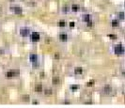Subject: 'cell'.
<instances>
[{"instance_id": "cell-1", "label": "cell", "mask_w": 125, "mask_h": 108, "mask_svg": "<svg viewBox=\"0 0 125 108\" xmlns=\"http://www.w3.org/2000/svg\"><path fill=\"white\" fill-rule=\"evenodd\" d=\"M28 60L30 62V64L32 65L33 69H38L39 65H40V57L39 55L36 53H31L28 56Z\"/></svg>"}, {"instance_id": "cell-2", "label": "cell", "mask_w": 125, "mask_h": 108, "mask_svg": "<svg viewBox=\"0 0 125 108\" xmlns=\"http://www.w3.org/2000/svg\"><path fill=\"white\" fill-rule=\"evenodd\" d=\"M31 33V29L28 26H20L18 29V34L23 39H27Z\"/></svg>"}, {"instance_id": "cell-3", "label": "cell", "mask_w": 125, "mask_h": 108, "mask_svg": "<svg viewBox=\"0 0 125 108\" xmlns=\"http://www.w3.org/2000/svg\"><path fill=\"white\" fill-rule=\"evenodd\" d=\"M113 52L116 56L118 57H122L124 55V52H125V49L123 44L120 42V43H118V44H115L114 47H113Z\"/></svg>"}, {"instance_id": "cell-4", "label": "cell", "mask_w": 125, "mask_h": 108, "mask_svg": "<svg viewBox=\"0 0 125 108\" xmlns=\"http://www.w3.org/2000/svg\"><path fill=\"white\" fill-rule=\"evenodd\" d=\"M28 39H29V41H31L32 43H38L41 41V39H42V35L38 31H33V32L31 31Z\"/></svg>"}, {"instance_id": "cell-5", "label": "cell", "mask_w": 125, "mask_h": 108, "mask_svg": "<svg viewBox=\"0 0 125 108\" xmlns=\"http://www.w3.org/2000/svg\"><path fill=\"white\" fill-rule=\"evenodd\" d=\"M114 87L112 85L110 84H105L103 87H102V93L105 96H112L114 94Z\"/></svg>"}, {"instance_id": "cell-6", "label": "cell", "mask_w": 125, "mask_h": 108, "mask_svg": "<svg viewBox=\"0 0 125 108\" xmlns=\"http://www.w3.org/2000/svg\"><path fill=\"white\" fill-rule=\"evenodd\" d=\"M10 12H12L15 15H23L24 13V9L23 7L19 6V5H12L10 7Z\"/></svg>"}, {"instance_id": "cell-7", "label": "cell", "mask_w": 125, "mask_h": 108, "mask_svg": "<svg viewBox=\"0 0 125 108\" xmlns=\"http://www.w3.org/2000/svg\"><path fill=\"white\" fill-rule=\"evenodd\" d=\"M57 38H58V41H59L60 42L66 43V42H68L70 36H69V34H68L67 31H60V32L58 33Z\"/></svg>"}, {"instance_id": "cell-8", "label": "cell", "mask_w": 125, "mask_h": 108, "mask_svg": "<svg viewBox=\"0 0 125 108\" xmlns=\"http://www.w3.org/2000/svg\"><path fill=\"white\" fill-rule=\"evenodd\" d=\"M19 74V71H17V70H8L6 72H5V77L7 78V79H12V78L16 77L17 75Z\"/></svg>"}, {"instance_id": "cell-9", "label": "cell", "mask_w": 125, "mask_h": 108, "mask_svg": "<svg viewBox=\"0 0 125 108\" xmlns=\"http://www.w3.org/2000/svg\"><path fill=\"white\" fill-rule=\"evenodd\" d=\"M80 19H81V22L84 23V24H87L89 21H90L92 19V15L89 12H84L82 13L81 16H80Z\"/></svg>"}, {"instance_id": "cell-10", "label": "cell", "mask_w": 125, "mask_h": 108, "mask_svg": "<svg viewBox=\"0 0 125 108\" xmlns=\"http://www.w3.org/2000/svg\"><path fill=\"white\" fill-rule=\"evenodd\" d=\"M73 72V75H74V76H77V77L82 76V75L84 74V68H83V67H80V66L74 67Z\"/></svg>"}, {"instance_id": "cell-11", "label": "cell", "mask_w": 125, "mask_h": 108, "mask_svg": "<svg viewBox=\"0 0 125 108\" xmlns=\"http://www.w3.org/2000/svg\"><path fill=\"white\" fill-rule=\"evenodd\" d=\"M80 10H81V6L79 4L73 3L70 6V12L72 13H78Z\"/></svg>"}, {"instance_id": "cell-12", "label": "cell", "mask_w": 125, "mask_h": 108, "mask_svg": "<svg viewBox=\"0 0 125 108\" xmlns=\"http://www.w3.org/2000/svg\"><path fill=\"white\" fill-rule=\"evenodd\" d=\"M43 88H44V87H43V85L42 83H37L35 85V87H34V91L36 93H42Z\"/></svg>"}, {"instance_id": "cell-13", "label": "cell", "mask_w": 125, "mask_h": 108, "mask_svg": "<svg viewBox=\"0 0 125 108\" xmlns=\"http://www.w3.org/2000/svg\"><path fill=\"white\" fill-rule=\"evenodd\" d=\"M111 26L113 27V28H118V27H120V24H121V22L120 21V20H118L117 18H114V19H112L111 20Z\"/></svg>"}, {"instance_id": "cell-14", "label": "cell", "mask_w": 125, "mask_h": 108, "mask_svg": "<svg viewBox=\"0 0 125 108\" xmlns=\"http://www.w3.org/2000/svg\"><path fill=\"white\" fill-rule=\"evenodd\" d=\"M116 18L118 19V20H120L121 23L124 21V11L121 10H119L118 12H117V15H116Z\"/></svg>"}, {"instance_id": "cell-15", "label": "cell", "mask_w": 125, "mask_h": 108, "mask_svg": "<svg viewBox=\"0 0 125 108\" xmlns=\"http://www.w3.org/2000/svg\"><path fill=\"white\" fill-rule=\"evenodd\" d=\"M60 82H61V80H60V77H59L58 75H54V76H53V78H52V84H53L54 86L59 85Z\"/></svg>"}, {"instance_id": "cell-16", "label": "cell", "mask_w": 125, "mask_h": 108, "mask_svg": "<svg viewBox=\"0 0 125 108\" xmlns=\"http://www.w3.org/2000/svg\"><path fill=\"white\" fill-rule=\"evenodd\" d=\"M57 26L59 28H65V27L68 26V23L65 20H60V21L57 22Z\"/></svg>"}, {"instance_id": "cell-17", "label": "cell", "mask_w": 125, "mask_h": 108, "mask_svg": "<svg viewBox=\"0 0 125 108\" xmlns=\"http://www.w3.org/2000/svg\"><path fill=\"white\" fill-rule=\"evenodd\" d=\"M42 93L45 95V96H51L53 94V89L51 87H46V88H43V91Z\"/></svg>"}, {"instance_id": "cell-18", "label": "cell", "mask_w": 125, "mask_h": 108, "mask_svg": "<svg viewBox=\"0 0 125 108\" xmlns=\"http://www.w3.org/2000/svg\"><path fill=\"white\" fill-rule=\"evenodd\" d=\"M79 88H80V86L79 85H71L70 86V90L72 91V92H76V91H78Z\"/></svg>"}, {"instance_id": "cell-19", "label": "cell", "mask_w": 125, "mask_h": 108, "mask_svg": "<svg viewBox=\"0 0 125 108\" xmlns=\"http://www.w3.org/2000/svg\"><path fill=\"white\" fill-rule=\"evenodd\" d=\"M61 11H62L63 14H68V13H70V7L64 6L62 8V10H61Z\"/></svg>"}, {"instance_id": "cell-20", "label": "cell", "mask_w": 125, "mask_h": 108, "mask_svg": "<svg viewBox=\"0 0 125 108\" xmlns=\"http://www.w3.org/2000/svg\"><path fill=\"white\" fill-rule=\"evenodd\" d=\"M94 24H95V23H94V20L91 19L90 21H89V22H88L87 24H85V25H86V26H87L88 28H91V27H93Z\"/></svg>"}, {"instance_id": "cell-21", "label": "cell", "mask_w": 125, "mask_h": 108, "mask_svg": "<svg viewBox=\"0 0 125 108\" xmlns=\"http://www.w3.org/2000/svg\"><path fill=\"white\" fill-rule=\"evenodd\" d=\"M68 26H69L70 28H73V27L75 26V23L73 22V21H72V22H69V23H68Z\"/></svg>"}, {"instance_id": "cell-22", "label": "cell", "mask_w": 125, "mask_h": 108, "mask_svg": "<svg viewBox=\"0 0 125 108\" xmlns=\"http://www.w3.org/2000/svg\"><path fill=\"white\" fill-rule=\"evenodd\" d=\"M108 37H109V39H111V40H116L118 38V36L116 34H108Z\"/></svg>"}, {"instance_id": "cell-23", "label": "cell", "mask_w": 125, "mask_h": 108, "mask_svg": "<svg viewBox=\"0 0 125 108\" xmlns=\"http://www.w3.org/2000/svg\"><path fill=\"white\" fill-rule=\"evenodd\" d=\"M59 58H60V54H59L58 52H56V53H55V59L58 60Z\"/></svg>"}, {"instance_id": "cell-24", "label": "cell", "mask_w": 125, "mask_h": 108, "mask_svg": "<svg viewBox=\"0 0 125 108\" xmlns=\"http://www.w3.org/2000/svg\"><path fill=\"white\" fill-rule=\"evenodd\" d=\"M62 103L63 104H71V101H69L68 99H65L62 102Z\"/></svg>"}, {"instance_id": "cell-25", "label": "cell", "mask_w": 125, "mask_h": 108, "mask_svg": "<svg viewBox=\"0 0 125 108\" xmlns=\"http://www.w3.org/2000/svg\"><path fill=\"white\" fill-rule=\"evenodd\" d=\"M32 103H33V104H40V102L37 101V100H33V101H32Z\"/></svg>"}, {"instance_id": "cell-26", "label": "cell", "mask_w": 125, "mask_h": 108, "mask_svg": "<svg viewBox=\"0 0 125 108\" xmlns=\"http://www.w3.org/2000/svg\"><path fill=\"white\" fill-rule=\"evenodd\" d=\"M93 84H94V81L93 80H91L90 82H89V84H87V86H88V87H90V86H92Z\"/></svg>"}, {"instance_id": "cell-27", "label": "cell", "mask_w": 125, "mask_h": 108, "mask_svg": "<svg viewBox=\"0 0 125 108\" xmlns=\"http://www.w3.org/2000/svg\"><path fill=\"white\" fill-rule=\"evenodd\" d=\"M24 100H26V101H27V102H29V96L27 95V96H24Z\"/></svg>"}, {"instance_id": "cell-28", "label": "cell", "mask_w": 125, "mask_h": 108, "mask_svg": "<svg viewBox=\"0 0 125 108\" xmlns=\"http://www.w3.org/2000/svg\"><path fill=\"white\" fill-rule=\"evenodd\" d=\"M1 12H2V8H1V6H0V14H1Z\"/></svg>"}]
</instances>
